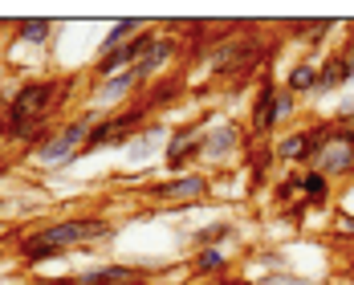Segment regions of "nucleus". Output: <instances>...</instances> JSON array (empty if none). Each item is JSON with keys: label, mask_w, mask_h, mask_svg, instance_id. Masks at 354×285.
<instances>
[{"label": "nucleus", "mask_w": 354, "mask_h": 285, "mask_svg": "<svg viewBox=\"0 0 354 285\" xmlns=\"http://www.w3.org/2000/svg\"><path fill=\"white\" fill-rule=\"evenodd\" d=\"M66 90H70V82H62V77H29V82H21L17 90H8V94H4L0 139L25 147V139L66 102Z\"/></svg>", "instance_id": "1"}, {"label": "nucleus", "mask_w": 354, "mask_h": 285, "mask_svg": "<svg viewBox=\"0 0 354 285\" xmlns=\"http://www.w3.org/2000/svg\"><path fill=\"white\" fill-rule=\"evenodd\" d=\"M45 245H53L57 252L70 249H86V245H106L118 237V224L106 220V216H57V220H45L33 228Z\"/></svg>", "instance_id": "2"}, {"label": "nucleus", "mask_w": 354, "mask_h": 285, "mask_svg": "<svg viewBox=\"0 0 354 285\" xmlns=\"http://www.w3.org/2000/svg\"><path fill=\"white\" fill-rule=\"evenodd\" d=\"M147 122H151V114H147L142 102H131V107H122V110H106V114H98L94 127H90V135H86L82 159L94 155V151H110V147H122V151H127Z\"/></svg>", "instance_id": "3"}, {"label": "nucleus", "mask_w": 354, "mask_h": 285, "mask_svg": "<svg viewBox=\"0 0 354 285\" xmlns=\"http://www.w3.org/2000/svg\"><path fill=\"white\" fill-rule=\"evenodd\" d=\"M94 118H98V114H90V110L77 114V118H66V122L57 127V135L33 155V163L45 167V172H57V167L77 163V159H82V147H86V135H90V127H94Z\"/></svg>", "instance_id": "4"}, {"label": "nucleus", "mask_w": 354, "mask_h": 285, "mask_svg": "<svg viewBox=\"0 0 354 285\" xmlns=\"http://www.w3.org/2000/svg\"><path fill=\"white\" fill-rule=\"evenodd\" d=\"M248 131L245 122H236V118H212V122H204V159H200V172L204 167H228V163H236V159H245L248 151Z\"/></svg>", "instance_id": "5"}, {"label": "nucleus", "mask_w": 354, "mask_h": 285, "mask_svg": "<svg viewBox=\"0 0 354 285\" xmlns=\"http://www.w3.org/2000/svg\"><path fill=\"white\" fill-rule=\"evenodd\" d=\"M142 196L151 204H171V208H187V204H204L212 196V176L208 172H183V176H163L151 179L142 187Z\"/></svg>", "instance_id": "6"}, {"label": "nucleus", "mask_w": 354, "mask_h": 285, "mask_svg": "<svg viewBox=\"0 0 354 285\" xmlns=\"http://www.w3.org/2000/svg\"><path fill=\"white\" fill-rule=\"evenodd\" d=\"M204 159V122H179L167 131L163 142V167L167 176H183V172H196Z\"/></svg>", "instance_id": "7"}, {"label": "nucleus", "mask_w": 354, "mask_h": 285, "mask_svg": "<svg viewBox=\"0 0 354 285\" xmlns=\"http://www.w3.org/2000/svg\"><path fill=\"white\" fill-rule=\"evenodd\" d=\"M273 102H277V82H269V77H261L257 82V94H252V102H248V139L257 142H273L281 131H277V118H273Z\"/></svg>", "instance_id": "8"}, {"label": "nucleus", "mask_w": 354, "mask_h": 285, "mask_svg": "<svg viewBox=\"0 0 354 285\" xmlns=\"http://www.w3.org/2000/svg\"><path fill=\"white\" fill-rule=\"evenodd\" d=\"M273 159L285 172H306L310 159H314V139H310V127H289L273 139Z\"/></svg>", "instance_id": "9"}, {"label": "nucleus", "mask_w": 354, "mask_h": 285, "mask_svg": "<svg viewBox=\"0 0 354 285\" xmlns=\"http://www.w3.org/2000/svg\"><path fill=\"white\" fill-rule=\"evenodd\" d=\"M53 285H142V273L135 265H122V261H110V265H90L73 277H57Z\"/></svg>", "instance_id": "10"}, {"label": "nucleus", "mask_w": 354, "mask_h": 285, "mask_svg": "<svg viewBox=\"0 0 354 285\" xmlns=\"http://www.w3.org/2000/svg\"><path fill=\"white\" fill-rule=\"evenodd\" d=\"M139 90L142 86H139V77H135V70L114 73V77H106V82H98V90L90 94V114H98V110H106V107H118V102L135 98Z\"/></svg>", "instance_id": "11"}, {"label": "nucleus", "mask_w": 354, "mask_h": 285, "mask_svg": "<svg viewBox=\"0 0 354 285\" xmlns=\"http://www.w3.org/2000/svg\"><path fill=\"white\" fill-rule=\"evenodd\" d=\"M245 172H248V187H265L273 183V172H277V159H273V142H248L245 151Z\"/></svg>", "instance_id": "12"}, {"label": "nucleus", "mask_w": 354, "mask_h": 285, "mask_svg": "<svg viewBox=\"0 0 354 285\" xmlns=\"http://www.w3.org/2000/svg\"><path fill=\"white\" fill-rule=\"evenodd\" d=\"M176 53H179V41L171 33H163L159 37V45L142 57L139 66H135V77H139V86H147V82H155L159 73H167V66L176 62Z\"/></svg>", "instance_id": "13"}, {"label": "nucleus", "mask_w": 354, "mask_h": 285, "mask_svg": "<svg viewBox=\"0 0 354 285\" xmlns=\"http://www.w3.org/2000/svg\"><path fill=\"white\" fill-rule=\"evenodd\" d=\"M187 241H192V252L196 249H224V245L241 241V224L228 220V216H220V220H208L204 228H196Z\"/></svg>", "instance_id": "14"}, {"label": "nucleus", "mask_w": 354, "mask_h": 285, "mask_svg": "<svg viewBox=\"0 0 354 285\" xmlns=\"http://www.w3.org/2000/svg\"><path fill=\"white\" fill-rule=\"evenodd\" d=\"M167 131H171V127H163V122H155V118H151L139 135H135V142L127 147V159H131V163L159 159V155H163V142H167Z\"/></svg>", "instance_id": "15"}, {"label": "nucleus", "mask_w": 354, "mask_h": 285, "mask_svg": "<svg viewBox=\"0 0 354 285\" xmlns=\"http://www.w3.org/2000/svg\"><path fill=\"white\" fill-rule=\"evenodd\" d=\"M232 269V257L224 249H196L187 257V273L196 277V282H212V277H224Z\"/></svg>", "instance_id": "16"}, {"label": "nucleus", "mask_w": 354, "mask_h": 285, "mask_svg": "<svg viewBox=\"0 0 354 285\" xmlns=\"http://www.w3.org/2000/svg\"><path fill=\"white\" fill-rule=\"evenodd\" d=\"M297 200L306 208H330L334 204V183L322 176L318 167H306L301 172V187H297Z\"/></svg>", "instance_id": "17"}, {"label": "nucleus", "mask_w": 354, "mask_h": 285, "mask_svg": "<svg viewBox=\"0 0 354 285\" xmlns=\"http://www.w3.org/2000/svg\"><path fill=\"white\" fill-rule=\"evenodd\" d=\"M245 53H252V41H228V45H216L212 53H208V66H212V73H220V77H232V73L241 70L245 62Z\"/></svg>", "instance_id": "18"}, {"label": "nucleus", "mask_w": 354, "mask_h": 285, "mask_svg": "<svg viewBox=\"0 0 354 285\" xmlns=\"http://www.w3.org/2000/svg\"><path fill=\"white\" fill-rule=\"evenodd\" d=\"M281 86L289 90V94H297V98H314V86H318V57H301V62H293Z\"/></svg>", "instance_id": "19"}, {"label": "nucleus", "mask_w": 354, "mask_h": 285, "mask_svg": "<svg viewBox=\"0 0 354 285\" xmlns=\"http://www.w3.org/2000/svg\"><path fill=\"white\" fill-rule=\"evenodd\" d=\"M12 37H17L21 45L41 49V45H49V41L57 37V25H53V21H41V17H33V21H17V25H12Z\"/></svg>", "instance_id": "20"}, {"label": "nucleus", "mask_w": 354, "mask_h": 285, "mask_svg": "<svg viewBox=\"0 0 354 285\" xmlns=\"http://www.w3.org/2000/svg\"><path fill=\"white\" fill-rule=\"evenodd\" d=\"M334 29H338V21H293V25H289V37H293V41H306L310 49H318V45L330 41Z\"/></svg>", "instance_id": "21"}, {"label": "nucleus", "mask_w": 354, "mask_h": 285, "mask_svg": "<svg viewBox=\"0 0 354 285\" xmlns=\"http://www.w3.org/2000/svg\"><path fill=\"white\" fill-rule=\"evenodd\" d=\"M142 29H147V21H114V25L106 29V37L98 41V57H102V53H114V49H122V45H127L131 37H139Z\"/></svg>", "instance_id": "22"}, {"label": "nucleus", "mask_w": 354, "mask_h": 285, "mask_svg": "<svg viewBox=\"0 0 354 285\" xmlns=\"http://www.w3.org/2000/svg\"><path fill=\"white\" fill-rule=\"evenodd\" d=\"M297 110H301V98H297V94H289L285 86H277V102H273V118H277V131H281L285 122H293V118H297Z\"/></svg>", "instance_id": "23"}, {"label": "nucleus", "mask_w": 354, "mask_h": 285, "mask_svg": "<svg viewBox=\"0 0 354 285\" xmlns=\"http://www.w3.org/2000/svg\"><path fill=\"white\" fill-rule=\"evenodd\" d=\"M176 98H179V94H176V82H163V86L155 82V86L147 90V98H139V102L147 107V114H155L159 107H167V102H176Z\"/></svg>", "instance_id": "24"}, {"label": "nucleus", "mask_w": 354, "mask_h": 285, "mask_svg": "<svg viewBox=\"0 0 354 285\" xmlns=\"http://www.w3.org/2000/svg\"><path fill=\"white\" fill-rule=\"evenodd\" d=\"M297 187H301V172H285L273 179V200L277 204H293L297 200Z\"/></svg>", "instance_id": "25"}, {"label": "nucleus", "mask_w": 354, "mask_h": 285, "mask_svg": "<svg viewBox=\"0 0 354 285\" xmlns=\"http://www.w3.org/2000/svg\"><path fill=\"white\" fill-rule=\"evenodd\" d=\"M257 285H334V282H310V277H293L289 269H277V273H269V277H261Z\"/></svg>", "instance_id": "26"}]
</instances>
